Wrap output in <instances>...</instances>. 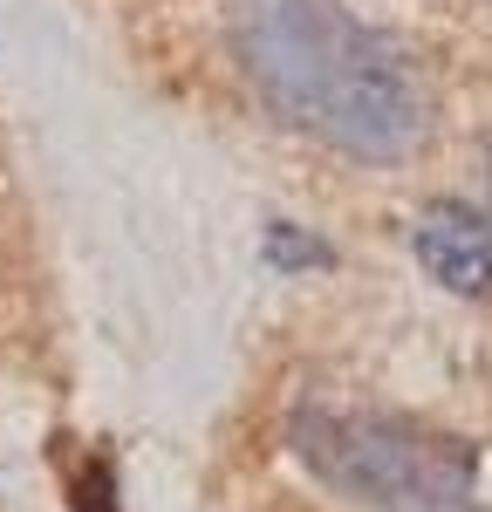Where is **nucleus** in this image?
Returning <instances> with one entry per match:
<instances>
[{"instance_id":"f257e3e1","label":"nucleus","mask_w":492,"mask_h":512,"mask_svg":"<svg viewBox=\"0 0 492 512\" xmlns=\"http://www.w3.org/2000/svg\"><path fill=\"white\" fill-rule=\"evenodd\" d=\"M233 48L267 110L342 158L397 164L431 130V96L404 48L342 0H240Z\"/></svg>"},{"instance_id":"f03ea898","label":"nucleus","mask_w":492,"mask_h":512,"mask_svg":"<svg viewBox=\"0 0 492 512\" xmlns=\"http://www.w3.org/2000/svg\"><path fill=\"white\" fill-rule=\"evenodd\" d=\"M287 451L369 512H479V451L410 410L301 396L287 410Z\"/></svg>"},{"instance_id":"7ed1b4c3","label":"nucleus","mask_w":492,"mask_h":512,"mask_svg":"<svg viewBox=\"0 0 492 512\" xmlns=\"http://www.w3.org/2000/svg\"><path fill=\"white\" fill-rule=\"evenodd\" d=\"M417 267L438 280L445 294H465V301H486L492 294V226L486 212H472V205H431L424 219H417Z\"/></svg>"},{"instance_id":"20e7f679","label":"nucleus","mask_w":492,"mask_h":512,"mask_svg":"<svg viewBox=\"0 0 492 512\" xmlns=\"http://www.w3.org/2000/svg\"><path fill=\"white\" fill-rule=\"evenodd\" d=\"M328 260H335V246H322L308 226H294V219L267 226V267H281V274H322Z\"/></svg>"},{"instance_id":"39448f33","label":"nucleus","mask_w":492,"mask_h":512,"mask_svg":"<svg viewBox=\"0 0 492 512\" xmlns=\"http://www.w3.org/2000/svg\"><path fill=\"white\" fill-rule=\"evenodd\" d=\"M69 512H123L117 506V465L103 451H89L69 465Z\"/></svg>"}]
</instances>
